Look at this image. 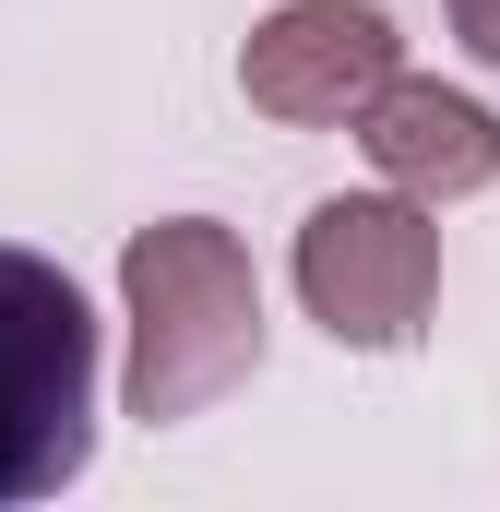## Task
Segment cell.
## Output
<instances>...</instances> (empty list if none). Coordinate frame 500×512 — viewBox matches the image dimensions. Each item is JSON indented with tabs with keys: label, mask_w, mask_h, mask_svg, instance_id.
<instances>
[{
	"label": "cell",
	"mask_w": 500,
	"mask_h": 512,
	"mask_svg": "<svg viewBox=\"0 0 500 512\" xmlns=\"http://www.w3.org/2000/svg\"><path fill=\"white\" fill-rule=\"evenodd\" d=\"M453 36H465V48L500 72V0H453Z\"/></svg>",
	"instance_id": "cell-6"
},
{
	"label": "cell",
	"mask_w": 500,
	"mask_h": 512,
	"mask_svg": "<svg viewBox=\"0 0 500 512\" xmlns=\"http://www.w3.org/2000/svg\"><path fill=\"white\" fill-rule=\"evenodd\" d=\"M96 465V310L48 251L0 239V512Z\"/></svg>",
	"instance_id": "cell-2"
},
{
	"label": "cell",
	"mask_w": 500,
	"mask_h": 512,
	"mask_svg": "<svg viewBox=\"0 0 500 512\" xmlns=\"http://www.w3.org/2000/svg\"><path fill=\"white\" fill-rule=\"evenodd\" d=\"M298 310L346 358H405L441 310V227L417 191H334L298 227Z\"/></svg>",
	"instance_id": "cell-3"
},
{
	"label": "cell",
	"mask_w": 500,
	"mask_h": 512,
	"mask_svg": "<svg viewBox=\"0 0 500 512\" xmlns=\"http://www.w3.org/2000/svg\"><path fill=\"white\" fill-rule=\"evenodd\" d=\"M358 143H370L381 179L417 191V203H477V191L500 179V108L429 84V72H393V84L370 96V120H358Z\"/></svg>",
	"instance_id": "cell-5"
},
{
	"label": "cell",
	"mask_w": 500,
	"mask_h": 512,
	"mask_svg": "<svg viewBox=\"0 0 500 512\" xmlns=\"http://www.w3.org/2000/svg\"><path fill=\"white\" fill-rule=\"evenodd\" d=\"M393 72H405V36L381 0H274L239 48V96L286 131H358Z\"/></svg>",
	"instance_id": "cell-4"
},
{
	"label": "cell",
	"mask_w": 500,
	"mask_h": 512,
	"mask_svg": "<svg viewBox=\"0 0 500 512\" xmlns=\"http://www.w3.org/2000/svg\"><path fill=\"white\" fill-rule=\"evenodd\" d=\"M120 310H131V417L143 429H179L262 370V274H250L239 227H215V215L131 227Z\"/></svg>",
	"instance_id": "cell-1"
}]
</instances>
